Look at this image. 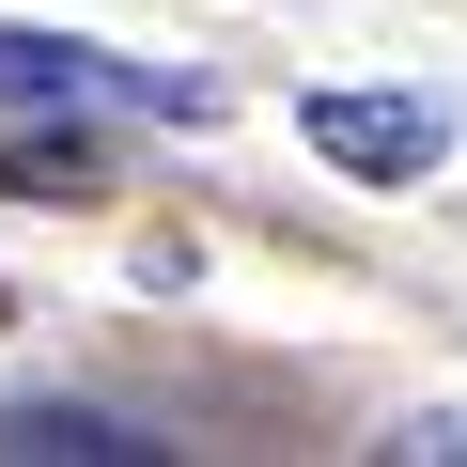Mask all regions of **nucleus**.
<instances>
[{"label": "nucleus", "mask_w": 467, "mask_h": 467, "mask_svg": "<svg viewBox=\"0 0 467 467\" xmlns=\"http://www.w3.org/2000/svg\"><path fill=\"white\" fill-rule=\"evenodd\" d=\"M0 109H156V125H202L218 94L171 78V63H109L78 32H16V16H0Z\"/></svg>", "instance_id": "1"}, {"label": "nucleus", "mask_w": 467, "mask_h": 467, "mask_svg": "<svg viewBox=\"0 0 467 467\" xmlns=\"http://www.w3.org/2000/svg\"><path fill=\"white\" fill-rule=\"evenodd\" d=\"M296 125H312V156H343L358 187H405V171L451 156V109H436V94H312Z\"/></svg>", "instance_id": "2"}, {"label": "nucleus", "mask_w": 467, "mask_h": 467, "mask_svg": "<svg viewBox=\"0 0 467 467\" xmlns=\"http://www.w3.org/2000/svg\"><path fill=\"white\" fill-rule=\"evenodd\" d=\"M0 187H16V202H94V187H109V156H94V140H63V109H32V140L0 156Z\"/></svg>", "instance_id": "3"}, {"label": "nucleus", "mask_w": 467, "mask_h": 467, "mask_svg": "<svg viewBox=\"0 0 467 467\" xmlns=\"http://www.w3.org/2000/svg\"><path fill=\"white\" fill-rule=\"evenodd\" d=\"M16 451H156V436H125V420H78V405H32V420H16Z\"/></svg>", "instance_id": "4"}]
</instances>
